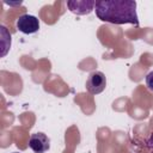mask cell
I'll return each mask as SVG.
<instances>
[{
    "mask_svg": "<svg viewBox=\"0 0 153 153\" xmlns=\"http://www.w3.org/2000/svg\"><path fill=\"white\" fill-rule=\"evenodd\" d=\"M99 20L111 24H133L139 26L136 1L134 0H100L94 5Z\"/></svg>",
    "mask_w": 153,
    "mask_h": 153,
    "instance_id": "6da1fadb",
    "label": "cell"
},
{
    "mask_svg": "<svg viewBox=\"0 0 153 153\" xmlns=\"http://www.w3.org/2000/svg\"><path fill=\"white\" fill-rule=\"evenodd\" d=\"M106 86V78L105 74L100 71H93L88 74L86 80V90L91 94H99L105 90Z\"/></svg>",
    "mask_w": 153,
    "mask_h": 153,
    "instance_id": "7a4b0ae2",
    "label": "cell"
},
{
    "mask_svg": "<svg viewBox=\"0 0 153 153\" xmlns=\"http://www.w3.org/2000/svg\"><path fill=\"white\" fill-rule=\"evenodd\" d=\"M17 29L25 33V35H32L36 33L39 30V20L37 17L32 14H22L16 22Z\"/></svg>",
    "mask_w": 153,
    "mask_h": 153,
    "instance_id": "3957f363",
    "label": "cell"
},
{
    "mask_svg": "<svg viewBox=\"0 0 153 153\" xmlns=\"http://www.w3.org/2000/svg\"><path fill=\"white\" fill-rule=\"evenodd\" d=\"M29 147L33 153H45L50 148V139L42 131L33 133L29 139Z\"/></svg>",
    "mask_w": 153,
    "mask_h": 153,
    "instance_id": "277c9868",
    "label": "cell"
},
{
    "mask_svg": "<svg viewBox=\"0 0 153 153\" xmlns=\"http://www.w3.org/2000/svg\"><path fill=\"white\" fill-rule=\"evenodd\" d=\"M96 1L93 0H69L67 1V6L69 11L76 16H86L90 14L94 10Z\"/></svg>",
    "mask_w": 153,
    "mask_h": 153,
    "instance_id": "5b68a950",
    "label": "cell"
},
{
    "mask_svg": "<svg viewBox=\"0 0 153 153\" xmlns=\"http://www.w3.org/2000/svg\"><path fill=\"white\" fill-rule=\"evenodd\" d=\"M145 82H146V86L149 91L153 92V71L149 72L147 75H146V79H145Z\"/></svg>",
    "mask_w": 153,
    "mask_h": 153,
    "instance_id": "8992f818",
    "label": "cell"
},
{
    "mask_svg": "<svg viewBox=\"0 0 153 153\" xmlns=\"http://www.w3.org/2000/svg\"><path fill=\"white\" fill-rule=\"evenodd\" d=\"M147 145H148L149 147H152V148H153V134L149 136V139H148V141H147Z\"/></svg>",
    "mask_w": 153,
    "mask_h": 153,
    "instance_id": "52a82bcc",
    "label": "cell"
},
{
    "mask_svg": "<svg viewBox=\"0 0 153 153\" xmlns=\"http://www.w3.org/2000/svg\"><path fill=\"white\" fill-rule=\"evenodd\" d=\"M12 153H19V152H12Z\"/></svg>",
    "mask_w": 153,
    "mask_h": 153,
    "instance_id": "ba28073f",
    "label": "cell"
}]
</instances>
